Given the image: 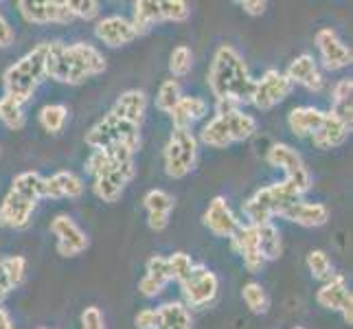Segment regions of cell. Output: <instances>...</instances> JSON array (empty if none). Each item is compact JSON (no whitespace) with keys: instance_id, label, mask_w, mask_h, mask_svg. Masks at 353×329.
I'll return each mask as SVG.
<instances>
[{"instance_id":"obj_1","label":"cell","mask_w":353,"mask_h":329,"mask_svg":"<svg viewBox=\"0 0 353 329\" xmlns=\"http://www.w3.org/2000/svg\"><path fill=\"white\" fill-rule=\"evenodd\" d=\"M108 62L92 44L75 42H46V59H44V75L53 81L79 86L86 79L105 72Z\"/></svg>"},{"instance_id":"obj_2","label":"cell","mask_w":353,"mask_h":329,"mask_svg":"<svg viewBox=\"0 0 353 329\" xmlns=\"http://www.w3.org/2000/svg\"><path fill=\"white\" fill-rule=\"evenodd\" d=\"M209 90L217 103H250L254 92V79L250 77L243 57L230 44H220L215 48L213 62L209 68Z\"/></svg>"},{"instance_id":"obj_3","label":"cell","mask_w":353,"mask_h":329,"mask_svg":"<svg viewBox=\"0 0 353 329\" xmlns=\"http://www.w3.org/2000/svg\"><path fill=\"white\" fill-rule=\"evenodd\" d=\"M134 150L130 148H110L92 150L86 161V174L92 176L94 196L114 204L123 196L125 187L134 178Z\"/></svg>"},{"instance_id":"obj_4","label":"cell","mask_w":353,"mask_h":329,"mask_svg":"<svg viewBox=\"0 0 353 329\" xmlns=\"http://www.w3.org/2000/svg\"><path fill=\"white\" fill-rule=\"evenodd\" d=\"M257 132V119L246 114L235 103H217V114L202 128L200 143L213 150H224L233 143L248 141Z\"/></svg>"},{"instance_id":"obj_5","label":"cell","mask_w":353,"mask_h":329,"mask_svg":"<svg viewBox=\"0 0 353 329\" xmlns=\"http://www.w3.org/2000/svg\"><path fill=\"white\" fill-rule=\"evenodd\" d=\"M44 178L38 172H22L11 182V189L0 204V226L24 228L29 226L33 211L42 200Z\"/></svg>"},{"instance_id":"obj_6","label":"cell","mask_w":353,"mask_h":329,"mask_svg":"<svg viewBox=\"0 0 353 329\" xmlns=\"http://www.w3.org/2000/svg\"><path fill=\"white\" fill-rule=\"evenodd\" d=\"M44 59H46V44H38L33 51L22 55L16 64H11L3 75L5 94L14 97L20 103H27L33 97V92L38 90L40 81L46 77Z\"/></svg>"},{"instance_id":"obj_7","label":"cell","mask_w":353,"mask_h":329,"mask_svg":"<svg viewBox=\"0 0 353 329\" xmlns=\"http://www.w3.org/2000/svg\"><path fill=\"white\" fill-rule=\"evenodd\" d=\"M86 145L90 150L130 148L137 152L141 145V126L128 123V121L108 112L86 132Z\"/></svg>"},{"instance_id":"obj_8","label":"cell","mask_w":353,"mask_h":329,"mask_svg":"<svg viewBox=\"0 0 353 329\" xmlns=\"http://www.w3.org/2000/svg\"><path fill=\"white\" fill-rule=\"evenodd\" d=\"M296 200L301 198L285 185V182H276V185L263 187L254 193V196L243 204V213L248 217V224L261 226L270 222L274 215H279V211H281L283 206Z\"/></svg>"},{"instance_id":"obj_9","label":"cell","mask_w":353,"mask_h":329,"mask_svg":"<svg viewBox=\"0 0 353 329\" xmlns=\"http://www.w3.org/2000/svg\"><path fill=\"white\" fill-rule=\"evenodd\" d=\"M268 165H272L276 169H281L285 174V185L296 193V196H305L312 189V174L303 161V156L288 143H274L265 154Z\"/></svg>"},{"instance_id":"obj_10","label":"cell","mask_w":353,"mask_h":329,"mask_svg":"<svg viewBox=\"0 0 353 329\" xmlns=\"http://www.w3.org/2000/svg\"><path fill=\"white\" fill-rule=\"evenodd\" d=\"M165 172L169 178L180 180L193 172L198 161V139L191 130L174 128L172 137L165 145Z\"/></svg>"},{"instance_id":"obj_11","label":"cell","mask_w":353,"mask_h":329,"mask_svg":"<svg viewBox=\"0 0 353 329\" xmlns=\"http://www.w3.org/2000/svg\"><path fill=\"white\" fill-rule=\"evenodd\" d=\"M292 92V81L285 77V72L276 68H268L261 79H254V92L250 103L257 110H272L281 103L285 97Z\"/></svg>"},{"instance_id":"obj_12","label":"cell","mask_w":353,"mask_h":329,"mask_svg":"<svg viewBox=\"0 0 353 329\" xmlns=\"http://www.w3.org/2000/svg\"><path fill=\"white\" fill-rule=\"evenodd\" d=\"M182 295L189 308H204L217 297L220 281H217L215 272H211L206 266H193L191 275L180 283Z\"/></svg>"},{"instance_id":"obj_13","label":"cell","mask_w":353,"mask_h":329,"mask_svg":"<svg viewBox=\"0 0 353 329\" xmlns=\"http://www.w3.org/2000/svg\"><path fill=\"white\" fill-rule=\"evenodd\" d=\"M16 7L20 16L31 24H68L75 20L68 3L57 0H20Z\"/></svg>"},{"instance_id":"obj_14","label":"cell","mask_w":353,"mask_h":329,"mask_svg":"<svg viewBox=\"0 0 353 329\" xmlns=\"http://www.w3.org/2000/svg\"><path fill=\"white\" fill-rule=\"evenodd\" d=\"M316 303L330 312H340L347 325H353V295L347 288V279L336 275L316 292Z\"/></svg>"},{"instance_id":"obj_15","label":"cell","mask_w":353,"mask_h":329,"mask_svg":"<svg viewBox=\"0 0 353 329\" xmlns=\"http://www.w3.org/2000/svg\"><path fill=\"white\" fill-rule=\"evenodd\" d=\"M51 233L57 239V252L62 257H77L90 246L88 235L79 228V224L68 215H57L51 222Z\"/></svg>"},{"instance_id":"obj_16","label":"cell","mask_w":353,"mask_h":329,"mask_svg":"<svg viewBox=\"0 0 353 329\" xmlns=\"http://www.w3.org/2000/svg\"><path fill=\"white\" fill-rule=\"evenodd\" d=\"M314 42L319 46L321 62L327 70H340L351 64L353 59L351 48L343 44V40L338 38V33L332 27H323L316 31Z\"/></svg>"},{"instance_id":"obj_17","label":"cell","mask_w":353,"mask_h":329,"mask_svg":"<svg viewBox=\"0 0 353 329\" xmlns=\"http://www.w3.org/2000/svg\"><path fill=\"white\" fill-rule=\"evenodd\" d=\"M233 241L235 252L241 257L243 266H246L248 272H259L265 266V259L259 252V237H257V226L252 224H239L237 230L230 237Z\"/></svg>"},{"instance_id":"obj_18","label":"cell","mask_w":353,"mask_h":329,"mask_svg":"<svg viewBox=\"0 0 353 329\" xmlns=\"http://www.w3.org/2000/svg\"><path fill=\"white\" fill-rule=\"evenodd\" d=\"M279 217L288 219L292 224H299L303 228H319L330 222V209L323 202H303L296 200L279 211Z\"/></svg>"},{"instance_id":"obj_19","label":"cell","mask_w":353,"mask_h":329,"mask_svg":"<svg viewBox=\"0 0 353 329\" xmlns=\"http://www.w3.org/2000/svg\"><path fill=\"white\" fill-rule=\"evenodd\" d=\"M239 224L241 222L237 219V215L233 213L226 198H222V196H215L209 202V209L204 211V226L209 228L215 237L230 239Z\"/></svg>"},{"instance_id":"obj_20","label":"cell","mask_w":353,"mask_h":329,"mask_svg":"<svg viewBox=\"0 0 353 329\" xmlns=\"http://www.w3.org/2000/svg\"><path fill=\"white\" fill-rule=\"evenodd\" d=\"M94 35L99 38V42H103L105 46H112V48L125 46L139 38L137 31L132 27V22L123 16H108V18L99 20L94 27Z\"/></svg>"},{"instance_id":"obj_21","label":"cell","mask_w":353,"mask_h":329,"mask_svg":"<svg viewBox=\"0 0 353 329\" xmlns=\"http://www.w3.org/2000/svg\"><path fill=\"white\" fill-rule=\"evenodd\" d=\"M285 77L292 81V86H294V83H299V86L307 88L312 92H321L323 86H325L319 66H316L314 57L307 55V53H303V55L292 59L288 70H285Z\"/></svg>"},{"instance_id":"obj_22","label":"cell","mask_w":353,"mask_h":329,"mask_svg":"<svg viewBox=\"0 0 353 329\" xmlns=\"http://www.w3.org/2000/svg\"><path fill=\"white\" fill-rule=\"evenodd\" d=\"M169 281H172V272H169L167 257L154 255V257L148 259V266H145V275L139 281V292L145 299H154L161 295Z\"/></svg>"},{"instance_id":"obj_23","label":"cell","mask_w":353,"mask_h":329,"mask_svg":"<svg viewBox=\"0 0 353 329\" xmlns=\"http://www.w3.org/2000/svg\"><path fill=\"white\" fill-rule=\"evenodd\" d=\"M143 204H145V209H148L150 228L156 230V233L165 230L169 226V217H172V211H174V198L163 189H152L145 193Z\"/></svg>"},{"instance_id":"obj_24","label":"cell","mask_w":353,"mask_h":329,"mask_svg":"<svg viewBox=\"0 0 353 329\" xmlns=\"http://www.w3.org/2000/svg\"><path fill=\"white\" fill-rule=\"evenodd\" d=\"M83 193V180L72 174V172H57L53 176L44 178L42 185V198H51V200H75Z\"/></svg>"},{"instance_id":"obj_25","label":"cell","mask_w":353,"mask_h":329,"mask_svg":"<svg viewBox=\"0 0 353 329\" xmlns=\"http://www.w3.org/2000/svg\"><path fill=\"white\" fill-rule=\"evenodd\" d=\"M349 134H351V128L347 123L336 119L332 112H325L321 128L316 130L310 139L319 150H336V148H340V145H345Z\"/></svg>"},{"instance_id":"obj_26","label":"cell","mask_w":353,"mask_h":329,"mask_svg":"<svg viewBox=\"0 0 353 329\" xmlns=\"http://www.w3.org/2000/svg\"><path fill=\"white\" fill-rule=\"evenodd\" d=\"M145 108H148V94L143 90H125L117 97L110 112L119 119L128 121V123L141 126V121L145 117Z\"/></svg>"},{"instance_id":"obj_27","label":"cell","mask_w":353,"mask_h":329,"mask_svg":"<svg viewBox=\"0 0 353 329\" xmlns=\"http://www.w3.org/2000/svg\"><path fill=\"white\" fill-rule=\"evenodd\" d=\"M206 112H209V103L200 99V97H180V101L169 112V117L174 121V128L191 130V126L204 119Z\"/></svg>"},{"instance_id":"obj_28","label":"cell","mask_w":353,"mask_h":329,"mask_svg":"<svg viewBox=\"0 0 353 329\" xmlns=\"http://www.w3.org/2000/svg\"><path fill=\"white\" fill-rule=\"evenodd\" d=\"M325 119V112L319 108H312V106H301L294 108L292 112L288 114V126L292 130V134L299 139H307L312 134L321 128Z\"/></svg>"},{"instance_id":"obj_29","label":"cell","mask_w":353,"mask_h":329,"mask_svg":"<svg viewBox=\"0 0 353 329\" xmlns=\"http://www.w3.org/2000/svg\"><path fill=\"white\" fill-rule=\"evenodd\" d=\"M193 321L187 306L178 301L165 303V306L156 308V327L154 329H191Z\"/></svg>"},{"instance_id":"obj_30","label":"cell","mask_w":353,"mask_h":329,"mask_svg":"<svg viewBox=\"0 0 353 329\" xmlns=\"http://www.w3.org/2000/svg\"><path fill=\"white\" fill-rule=\"evenodd\" d=\"M130 22H132L134 31H137V35L148 33L152 27H156V24L165 22L161 0H139V3H134V16Z\"/></svg>"},{"instance_id":"obj_31","label":"cell","mask_w":353,"mask_h":329,"mask_svg":"<svg viewBox=\"0 0 353 329\" xmlns=\"http://www.w3.org/2000/svg\"><path fill=\"white\" fill-rule=\"evenodd\" d=\"M351 92H353V81L349 77L340 79L334 92H332V114L340 119L349 128L353 126V106H351Z\"/></svg>"},{"instance_id":"obj_32","label":"cell","mask_w":353,"mask_h":329,"mask_svg":"<svg viewBox=\"0 0 353 329\" xmlns=\"http://www.w3.org/2000/svg\"><path fill=\"white\" fill-rule=\"evenodd\" d=\"M257 237H259V252L265 261L281 257V252H283L281 233H279V228L272 222L257 226Z\"/></svg>"},{"instance_id":"obj_33","label":"cell","mask_w":353,"mask_h":329,"mask_svg":"<svg viewBox=\"0 0 353 329\" xmlns=\"http://www.w3.org/2000/svg\"><path fill=\"white\" fill-rule=\"evenodd\" d=\"M0 121L5 123V128L9 130H22L24 123H27V117H24V103H20L14 97H0Z\"/></svg>"},{"instance_id":"obj_34","label":"cell","mask_w":353,"mask_h":329,"mask_svg":"<svg viewBox=\"0 0 353 329\" xmlns=\"http://www.w3.org/2000/svg\"><path fill=\"white\" fill-rule=\"evenodd\" d=\"M38 119H40V126L48 134H59L68 121V108L64 103H48L40 110Z\"/></svg>"},{"instance_id":"obj_35","label":"cell","mask_w":353,"mask_h":329,"mask_svg":"<svg viewBox=\"0 0 353 329\" xmlns=\"http://www.w3.org/2000/svg\"><path fill=\"white\" fill-rule=\"evenodd\" d=\"M241 299H243L246 308L252 314H265L268 310H270V299H268V292L257 281L243 283V288H241Z\"/></svg>"},{"instance_id":"obj_36","label":"cell","mask_w":353,"mask_h":329,"mask_svg":"<svg viewBox=\"0 0 353 329\" xmlns=\"http://www.w3.org/2000/svg\"><path fill=\"white\" fill-rule=\"evenodd\" d=\"M191 66H193V53L187 44H180L176 46L172 55H169V72H172V79H182L187 77L191 72Z\"/></svg>"},{"instance_id":"obj_37","label":"cell","mask_w":353,"mask_h":329,"mask_svg":"<svg viewBox=\"0 0 353 329\" xmlns=\"http://www.w3.org/2000/svg\"><path fill=\"white\" fill-rule=\"evenodd\" d=\"M307 268H310V272H312V277L316 279V281L327 283L330 279L336 277L332 259H330V255H327L325 250H312L307 255Z\"/></svg>"},{"instance_id":"obj_38","label":"cell","mask_w":353,"mask_h":329,"mask_svg":"<svg viewBox=\"0 0 353 329\" xmlns=\"http://www.w3.org/2000/svg\"><path fill=\"white\" fill-rule=\"evenodd\" d=\"M180 97H182L180 83L176 79H165L156 94V108L161 110V112L169 114L176 108V103L180 101Z\"/></svg>"},{"instance_id":"obj_39","label":"cell","mask_w":353,"mask_h":329,"mask_svg":"<svg viewBox=\"0 0 353 329\" xmlns=\"http://www.w3.org/2000/svg\"><path fill=\"white\" fill-rule=\"evenodd\" d=\"M165 22H185L191 16V9L185 0H161Z\"/></svg>"},{"instance_id":"obj_40","label":"cell","mask_w":353,"mask_h":329,"mask_svg":"<svg viewBox=\"0 0 353 329\" xmlns=\"http://www.w3.org/2000/svg\"><path fill=\"white\" fill-rule=\"evenodd\" d=\"M167 261H169V272H172V279H176L178 283L185 281V279L191 275L193 266H196L187 252H174L172 257H167Z\"/></svg>"},{"instance_id":"obj_41","label":"cell","mask_w":353,"mask_h":329,"mask_svg":"<svg viewBox=\"0 0 353 329\" xmlns=\"http://www.w3.org/2000/svg\"><path fill=\"white\" fill-rule=\"evenodd\" d=\"M72 18L79 20H94L101 14V5L97 0H66Z\"/></svg>"},{"instance_id":"obj_42","label":"cell","mask_w":353,"mask_h":329,"mask_svg":"<svg viewBox=\"0 0 353 329\" xmlns=\"http://www.w3.org/2000/svg\"><path fill=\"white\" fill-rule=\"evenodd\" d=\"M3 263L7 268L9 277H11V283H14V288L22 286L24 272H27V259L20 257V255H11V257H3Z\"/></svg>"},{"instance_id":"obj_43","label":"cell","mask_w":353,"mask_h":329,"mask_svg":"<svg viewBox=\"0 0 353 329\" xmlns=\"http://www.w3.org/2000/svg\"><path fill=\"white\" fill-rule=\"evenodd\" d=\"M81 329H105L103 312L97 306H88L81 312Z\"/></svg>"},{"instance_id":"obj_44","label":"cell","mask_w":353,"mask_h":329,"mask_svg":"<svg viewBox=\"0 0 353 329\" xmlns=\"http://www.w3.org/2000/svg\"><path fill=\"white\" fill-rule=\"evenodd\" d=\"M134 325L137 329H154L156 327V310L145 308L137 316H134Z\"/></svg>"},{"instance_id":"obj_45","label":"cell","mask_w":353,"mask_h":329,"mask_svg":"<svg viewBox=\"0 0 353 329\" xmlns=\"http://www.w3.org/2000/svg\"><path fill=\"white\" fill-rule=\"evenodd\" d=\"M14 40H16V31L7 22V18L3 16V11H0V48L11 46V44H14Z\"/></svg>"},{"instance_id":"obj_46","label":"cell","mask_w":353,"mask_h":329,"mask_svg":"<svg viewBox=\"0 0 353 329\" xmlns=\"http://www.w3.org/2000/svg\"><path fill=\"white\" fill-rule=\"evenodd\" d=\"M11 290H16V288H14V283H11V277L7 272L3 259H0V306H3L5 299L11 295Z\"/></svg>"},{"instance_id":"obj_47","label":"cell","mask_w":353,"mask_h":329,"mask_svg":"<svg viewBox=\"0 0 353 329\" xmlns=\"http://www.w3.org/2000/svg\"><path fill=\"white\" fill-rule=\"evenodd\" d=\"M239 7L243 9V14H248V16H263L268 3H263V0H241Z\"/></svg>"},{"instance_id":"obj_48","label":"cell","mask_w":353,"mask_h":329,"mask_svg":"<svg viewBox=\"0 0 353 329\" xmlns=\"http://www.w3.org/2000/svg\"><path fill=\"white\" fill-rule=\"evenodd\" d=\"M0 329H14V323H11V316L5 308H0Z\"/></svg>"},{"instance_id":"obj_49","label":"cell","mask_w":353,"mask_h":329,"mask_svg":"<svg viewBox=\"0 0 353 329\" xmlns=\"http://www.w3.org/2000/svg\"><path fill=\"white\" fill-rule=\"evenodd\" d=\"M294 329H305V327H294Z\"/></svg>"},{"instance_id":"obj_50","label":"cell","mask_w":353,"mask_h":329,"mask_svg":"<svg viewBox=\"0 0 353 329\" xmlns=\"http://www.w3.org/2000/svg\"><path fill=\"white\" fill-rule=\"evenodd\" d=\"M40 329H48V327H40Z\"/></svg>"}]
</instances>
